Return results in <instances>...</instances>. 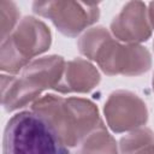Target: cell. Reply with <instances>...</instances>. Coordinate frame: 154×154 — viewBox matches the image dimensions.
<instances>
[{"instance_id":"2e32d148","label":"cell","mask_w":154,"mask_h":154,"mask_svg":"<svg viewBox=\"0 0 154 154\" xmlns=\"http://www.w3.org/2000/svg\"><path fill=\"white\" fill-rule=\"evenodd\" d=\"M153 90H154V76H153Z\"/></svg>"},{"instance_id":"3957f363","label":"cell","mask_w":154,"mask_h":154,"mask_svg":"<svg viewBox=\"0 0 154 154\" xmlns=\"http://www.w3.org/2000/svg\"><path fill=\"white\" fill-rule=\"evenodd\" d=\"M51 42V31L43 22L34 17H24L14 31L1 42L0 69L11 75L23 71L34 57L49 48Z\"/></svg>"},{"instance_id":"9a60e30c","label":"cell","mask_w":154,"mask_h":154,"mask_svg":"<svg viewBox=\"0 0 154 154\" xmlns=\"http://www.w3.org/2000/svg\"><path fill=\"white\" fill-rule=\"evenodd\" d=\"M147 14H148V20L150 24L152 30H154V1H152L149 4V7L147 10Z\"/></svg>"},{"instance_id":"7a4b0ae2","label":"cell","mask_w":154,"mask_h":154,"mask_svg":"<svg viewBox=\"0 0 154 154\" xmlns=\"http://www.w3.org/2000/svg\"><path fill=\"white\" fill-rule=\"evenodd\" d=\"M2 154H69V150L43 118L24 111L7 122Z\"/></svg>"},{"instance_id":"4fadbf2b","label":"cell","mask_w":154,"mask_h":154,"mask_svg":"<svg viewBox=\"0 0 154 154\" xmlns=\"http://www.w3.org/2000/svg\"><path fill=\"white\" fill-rule=\"evenodd\" d=\"M109 31L103 26H94L88 29L78 40L79 52L90 60L96 59L100 49L111 38Z\"/></svg>"},{"instance_id":"e0dca14e","label":"cell","mask_w":154,"mask_h":154,"mask_svg":"<svg viewBox=\"0 0 154 154\" xmlns=\"http://www.w3.org/2000/svg\"><path fill=\"white\" fill-rule=\"evenodd\" d=\"M153 46H154V43H153Z\"/></svg>"},{"instance_id":"8fae6325","label":"cell","mask_w":154,"mask_h":154,"mask_svg":"<svg viewBox=\"0 0 154 154\" xmlns=\"http://www.w3.org/2000/svg\"><path fill=\"white\" fill-rule=\"evenodd\" d=\"M120 154H154V132L148 128L130 131L120 138Z\"/></svg>"},{"instance_id":"277c9868","label":"cell","mask_w":154,"mask_h":154,"mask_svg":"<svg viewBox=\"0 0 154 154\" xmlns=\"http://www.w3.org/2000/svg\"><path fill=\"white\" fill-rule=\"evenodd\" d=\"M32 10L38 16L48 18L61 34L70 37L79 35L100 16L96 4L79 1H36Z\"/></svg>"},{"instance_id":"5b68a950","label":"cell","mask_w":154,"mask_h":154,"mask_svg":"<svg viewBox=\"0 0 154 154\" xmlns=\"http://www.w3.org/2000/svg\"><path fill=\"white\" fill-rule=\"evenodd\" d=\"M95 61L108 76H138L152 66L147 48L135 43H120L111 37L100 49Z\"/></svg>"},{"instance_id":"5bb4252c","label":"cell","mask_w":154,"mask_h":154,"mask_svg":"<svg viewBox=\"0 0 154 154\" xmlns=\"http://www.w3.org/2000/svg\"><path fill=\"white\" fill-rule=\"evenodd\" d=\"M0 19H1V42L5 41L17 28L19 20V11L14 2L0 1Z\"/></svg>"},{"instance_id":"9c48e42d","label":"cell","mask_w":154,"mask_h":154,"mask_svg":"<svg viewBox=\"0 0 154 154\" xmlns=\"http://www.w3.org/2000/svg\"><path fill=\"white\" fill-rule=\"evenodd\" d=\"M65 61L59 55L43 57L30 61L22 71V77L31 82L42 91L57 89L65 69Z\"/></svg>"},{"instance_id":"8992f818","label":"cell","mask_w":154,"mask_h":154,"mask_svg":"<svg viewBox=\"0 0 154 154\" xmlns=\"http://www.w3.org/2000/svg\"><path fill=\"white\" fill-rule=\"evenodd\" d=\"M109 129L120 134L142 128L148 120V111L144 101L128 90L113 91L103 107Z\"/></svg>"},{"instance_id":"7c38bea8","label":"cell","mask_w":154,"mask_h":154,"mask_svg":"<svg viewBox=\"0 0 154 154\" xmlns=\"http://www.w3.org/2000/svg\"><path fill=\"white\" fill-rule=\"evenodd\" d=\"M81 144V154H119L116 140L105 126L89 134Z\"/></svg>"},{"instance_id":"6da1fadb","label":"cell","mask_w":154,"mask_h":154,"mask_svg":"<svg viewBox=\"0 0 154 154\" xmlns=\"http://www.w3.org/2000/svg\"><path fill=\"white\" fill-rule=\"evenodd\" d=\"M31 111L48 123L67 148L76 147L89 134L105 126L97 107L88 99L47 94L32 103Z\"/></svg>"},{"instance_id":"ba28073f","label":"cell","mask_w":154,"mask_h":154,"mask_svg":"<svg viewBox=\"0 0 154 154\" xmlns=\"http://www.w3.org/2000/svg\"><path fill=\"white\" fill-rule=\"evenodd\" d=\"M100 82V73L88 60L76 58L65 64L63 77L57 87L61 94L89 93Z\"/></svg>"},{"instance_id":"30bf717a","label":"cell","mask_w":154,"mask_h":154,"mask_svg":"<svg viewBox=\"0 0 154 154\" xmlns=\"http://www.w3.org/2000/svg\"><path fill=\"white\" fill-rule=\"evenodd\" d=\"M41 93V89L24 77L1 76V102L7 112L25 107L32 101L35 102Z\"/></svg>"},{"instance_id":"52a82bcc","label":"cell","mask_w":154,"mask_h":154,"mask_svg":"<svg viewBox=\"0 0 154 154\" xmlns=\"http://www.w3.org/2000/svg\"><path fill=\"white\" fill-rule=\"evenodd\" d=\"M112 35L125 43L147 41L152 35V28L148 20L147 7L142 1H130L125 4L122 11L111 23Z\"/></svg>"}]
</instances>
